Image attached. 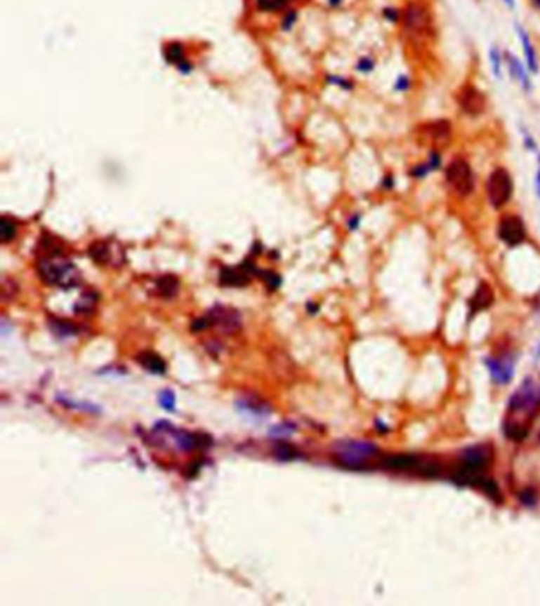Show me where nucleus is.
<instances>
[{"instance_id":"18","label":"nucleus","mask_w":540,"mask_h":606,"mask_svg":"<svg viewBox=\"0 0 540 606\" xmlns=\"http://www.w3.org/2000/svg\"><path fill=\"white\" fill-rule=\"evenodd\" d=\"M48 325H49V331H51L58 339H67V337L77 336L79 332L78 325H74L70 320L51 317L48 320Z\"/></svg>"},{"instance_id":"24","label":"nucleus","mask_w":540,"mask_h":606,"mask_svg":"<svg viewBox=\"0 0 540 606\" xmlns=\"http://www.w3.org/2000/svg\"><path fill=\"white\" fill-rule=\"evenodd\" d=\"M165 58H166V60L170 62V64L179 67V69H181V70H184V72L190 70V67L185 65V64H187V62H185L184 55H183L181 45H178V43H171V45L166 46V49H165Z\"/></svg>"},{"instance_id":"22","label":"nucleus","mask_w":540,"mask_h":606,"mask_svg":"<svg viewBox=\"0 0 540 606\" xmlns=\"http://www.w3.org/2000/svg\"><path fill=\"white\" fill-rule=\"evenodd\" d=\"M272 454H275L276 459L282 461V462L294 461L301 456L300 451H298L294 445H290L287 442H281V440H277L275 443V447H272Z\"/></svg>"},{"instance_id":"4","label":"nucleus","mask_w":540,"mask_h":606,"mask_svg":"<svg viewBox=\"0 0 540 606\" xmlns=\"http://www.w3.org/2000/svg\"><path fill=\"white\" fill-rule=\"evenodd\" d=\"M447 184L456 191L458 195L468 196L474 190V173L468 160L455 159L445 170Z\"/></svg>"},{"instance_id":"15","label":"nucleus","mask_w":540,"mask_h":606,"mask_svg":"<svg viewBox=\"0 0 540 606\" xmlns=\"http://www.w3.org/2000/svg\"><path fill=\"white\" fill-rule=\"evenodd\" d=\"M461 457L464 464H466L464 469L480 472L482 467L485 466L488 461V450L487 447H469L463 451Z\"/></svg>"},{"instance_id":"9","label":"nucleus","mask_w":540,"mask_h":606,"mask_svg":"<svg viewBox=\"0 0 540 606\" xmlns=\"http://www.w3.org/2000/svg\"><path fill=\"white\" fill-rule=\"evenodd\" d=\"M456 100L461 111L473 117L480 116L487 108V97L474 84H464L458 92Z\"/></svg>"},{"instance_id":"36","label":"nucleus","mask_w":540,"mask_h":606,"mask_svg":"<svg viewBox=\"0 0 540 606\" xmlns=\"http://www.w3.org/2000/svg\"><path fill=\"white\" fill-rule=\"evenodd\" d=\"M401 11L396 8H385L383 10V18L390 22H398L401 20Z\"/></svg>"},{"instance_id":"5","label":"nucleus","mask_w":540,"mask_h":606,"mask_svg":"<svg viewBox=\"0 0 540 606\" xmlns=\"http://www.w3.org/2000/svg\"><path fill=\"white\" fill-rule=\"evenodd\" d=\"M89 257L100 266H121L124 263V249L116 241H96L89 247Z\"/></svg>"},{"instance_id":"14","label":"nucleus","mask_w":540,"mask_h":606,"mask_svg":"<svg viewBox=\"0 0 540 606\" xmlns=\"http://www.w3.org/2000/svg\"><path fill=\"white\" fill-rule=\"evenodd\" d=\"M517 32H518V36H520L521 46H523V53H525V59H526V67H527V69H529V72L532 73V75H537V73H539V59H537L536 48H534L532 41L529 39V34H527L526 30L523 27H521V26H517Z\"/></svg>"},{"instance_id":"23","label":"nucleus","mask_w":540,"mask_h":606,"mask_svg":"<svg viewBox=\"0 0 540 606\" xmlns=\"http://www.w3.org/2000/svg\"><path fill=\"white\" fill-rule=\"evenodd\" d=\"M97 301H98V296L94 292L84 293V295H81V298L74 302L73 311H74V314H79V315H89V314L94 312V309L97 306Z\"/></svg>"},{"instance_id":"34","label":"nucleus","mask_w":540,"mask_h":606,"mask_svg":"<svg viewBox=\"0 0 540 606\" xmlns=\"http://www.w3.org/2000/svg\"><path fill=\"white\" fill-rule=\"evenodd\" d=\"M411 88V78L407 75H398L395 81V90L396 92H406Z\"/></svg>"},{"instance_id":"8","label":"nucleus","mask_w":540,"mask_h":606,"mask_svg":"<svg viewBox=\"0 0 540 606\" xmlns=\"http://www.w3.org/2000/svg\"><path fill=\"white\" fill-rule=\"evenodd\" d=\"M402 24L411 34H428L431 30V15L423 5L409 4L401 15Z\"/></svg>"},{"instance_id":"10","label":"nucleus","mask_w":540,"mask_h":606,"mask_svg":"<svg viewBox=\"0 0 540 606\" xmlns=\"http://www.w3.org/2000/svg\"><path fill=\"white\" fill-rule=\"evenodd\" d=\"M251 274H260L251 260L238 264L237 268H222L219 282L223 287H246L249 283Z\"/></svg>"},{"instance_id":"17","label":"nucleus","mask_w":540,"mask_h":606,"mask_svg":"<svg viewBox=\"0 0 540 606\" xmlns=\"http://www.w3.org/2000/svg\"><path fill=\"white\" fill-rule=\"evenodd\" d=\"M506 59H507L508 72H511L512 78L517 79V81L521 84V88L525 89V92H529L531 88H532V83H531L529 75H527V73H526L525 65L521 64V62L517 58H515V55L508 54V53L506 54Z\"/></svg>"},{"instance_id":"2","label":"nucleus","mask_w":540,"mask_h":606,"mask_svg":"<svg viewBox=\"0 0 540 606\" xmlns=\"http://www.w3.org/2000/svg\"><path fill=\"white\" fill-rule=\"evenodd\" d=\"M377 454V445L368 440H343L334 445V457L345 469H362Z\"/></svg>"},{"instance_id":"37","label":"nucleus","mask_w":540,"mask_h":606,"mask_svg":"<svg viewBox=\"0 0 540 606\" xmlns=\"http://www.w3.org/2000/svg\"><path fill=\"white\" fill-rule=\"evenodd\" d=\"M536 494H534L531 490H526V491H523L520 494V500H521V504L523 505H527V506H532L534 504H536Z\"/></svg>"},{"instance_id":"35","label":"nucleus","mask_w":540,"mask_h":606,"mask_svg":"<svg viewBox=\"0 0 540 606\" xmlns=\"http://www.w3.org/2000/svg\"><path fill=\"white\" fill-rule=\"evenodd\" d=\"M374 67H376L374 60L369 59V58H363V59L358 60L357 70L358 72H363V73H369L371 70H374Z\"/></svg>"},{"instance_id":"31","label":"nucleus","mask_w":540,"mask_h":606,"mask_svg":"<svg viewBox=\"0 0 540 606\" xmlns=\"http://www.w3.org/2000/svg\"><path fill=\"white\" fill-rule=\"evenodd\" d=\"M431 171L433 170H431L430 163L423 162V163H419V165H415L414 168H411V171H409V175H411L415 179H423V177H426L428 175H430Z\"/></svg>"},{"instance_id":"16","label":"nucleus","mask_w":540,"mask_h":606,"mask_svg":"<svg viewBox=\"0 0 540 606\" xmlns=\"http://www.w3.org/2000/svg\"><path fill=\"white\" fill-rule=\"evenodd\" d=\"M136 363L141 364L143 369L151 374L162 375L166 372V363L162 360V356L154 354V351H143L136 356Z\"/></svg>"},{"instance_id":"25","label":"nucleus","mask_w":540,"mask_h":606,"mask_svg":"<svg viewBox=\"0 0 540 606\" xmlns=\"http://www.w3.org/2000/svg\"><path fill=\"white\" fill-rule=\"evenodd\" d=\"M15 234H16L15 222L10 217H7V215H4L2 220H0V239H2V243L7 244L15 238Z\"/></svg>"},{"instance_id":"19","label":"nucleus","mask_w":540,"mask_h":606,"mask_svg":"<svg viewBox=\"0 0 540 606\" xmlns=\"http://www.w3.org/2000/svg\"><path fill=\"white\" fill-rule=\"evenodd\" d=\"M238 409L251 413V415H256V417L270 415L271 413L270 405L266 404V402H263L262 399L256 398V396H247V398L241 399L238 402Z\"/></svg>"},{"instance_id":"26","label":"nucleus","mask_w":540,"mask_h":606,"mask_svg":"<svg viewBox=\"0 0 540 606\" xmlns=\"http://www.w3.org/2000/svg\"><path fill=\"white\" fill-rule=\"evenodd\" d=\"M488 58H489V62H492V69H493V73H494V78L496 79H501L502 78V70H501L502 55H501V51L496 46H492V48H489Z\"/></svg>"},{"instance_id":"11","label":"nucleus","mask_w":540,"mask_h":606,"mask_svg":"<svg viewBox=\"0 0 540 606\" xmlns=\"http://www.w3.org/2000/svg\"><path fill=\"white\" fill-rule=\"evenodd\" d=\"M485 366L488 368L492 379L498 385H508L513 377V363L511 360H498V358H485Z\"/></svg>"},{"instance_id":"1","label":"nucleus","mask_w":540,"mask_h":606,"mask_svg":"<svg viewBox=\"0 0 540 606\" xmlns=\"http://www.w3.org/2000/svg\"><path fill=\"white\" fill-rule=\"evenodd\" d=\"M37 271H39L41 281L49 287L68 290L78 287L81 283V273L62 253L41 255L39 263H37Z\"/></svg>"},{"instance_id":"39","label":"nucleus","mask_w":540,"mask_h":606,"mask_svg":"<svg viewBox=\"0 0 540 606\" xmlns=\"http://www.w3.org/2000/svg\"><path fill=\"white\" fill-rule=\"evenodd\" d=\"M534 185H536V195L540 198V166L536 173V181H534Z\"/></svg>"},{"instance_id":"43","label":"nucleus","mask_w":540,"mask_h":606,"mask_svg":"<svg viewBox=\"0 0 540 606\" xmlns=\"http://www.w3.org/2000/svg\"><path fill=\"white\" fill-rule=\"evenodd\" d=\"M330 4H331V5H339V4H341V0H330Z\"/></svg>"},{"instance_id":"32","label":"nucleus","mask_w":540,"mask_h":606,"mask_svg":"<svg viewBox=\"0 0 540 606\" xmlns=\"http://www.w3.org/2000/svg\"><path fill=\"white\" fill-rule=\"evenodd\" d=\"M260 276L263 277V281L270 290H276L279 285H281V276L272 273V271H265V273H260Z\"/></svg>"},{"instance_id":"41","label":"nucleus","mask_w":540,"mask_h":606,"mask_svg":"<svg viewBox=\"0 0 540 606\" xmlns=\"http://www.w3.org/2000/svg\"><path fill=\"white\" fill-rule=\"evenodd\" d=\"M502 2H504L508 8H515V0H502Z\"/></svg>"},{"instance_id":"28","label":"nucleus","mask_w":540,"mask_h":606,"mask_svg":"<svg viewBox=\"0 0 540 606\" xmlns=\"http://www.w3.org/2000/svg\"><path fill=\"white\" fill-rule=\"evenodd\" d=\"M58 400L60 402L62 405L70 407V409H78V410H84V412H94V413L98 412L97 407H94L92 404H86V402H84V404H81V402H73V400L67 399V398H62V396H58Z\"/></svg>"},{"instance_id":"21","label":"nucleus","mask_w":540,"mask_h":606,"mask_svg":"<svg viewBox=\"0 0 540 606\" xmlns=\"http://www.w3.org/2000/svg\"><path fill=\"white\" fill-rule=\"evenodd\" d=\"M156 295L162 296V298L169 299L173 298L179 290V281L175 276H162L156 279Z\"/></svg>"},{"instance_id":"44","label":"nucleus","mask_w":540,"mask_h":606,"mask_svg":"<svg viewBox=\"0 0 540 606\" xmlns=\"http://www.w3.org/2000/svg\"><path fill=\"white\" fill-rule=\"evenodd\" d=\"M539 163H540V154H539Z\"/></svg>"},{"instance_id":"29","label":"nucleus","mask_w":540,"mask_h":606,"mask_svg":"<svg viewBox=\"0 0 540 606\" xmlns=\"http://www.w3.org/2000/svg\"><path fill=\"white\" fill-rule=\"evenodd\" d=\"M289 0H257L258 8L263 11H277L287 5Z\"/></svg>"},{"instance_id":"30","label":"nucleus","mask_w":540,"mask_h":606,"mask_svg":"<svg viewBox=\"0 0 540 606\" xmlns=\"http://www.w3.org/2000/svg\"><path fill=\"white\" fill-rule=\"evenodd\" d=\"M294 429H295V424H291V423H282V424H279V426H275V428H272L271 431H270V436L271 437H289L291 432H294Z\"/></svg>"},{"instance_id":"12","label":"nucleus","mask_w":540,"mask_h":606,"mask_svg":"<svg viewBox=\"0 0 540 606\" xmlns=\"http://www.w3.org/2000/svg\"><path fill=\"white\" fill-rule=\"evenodd\" d=\"M425 133L426 137L430 138V143L439 149V147H444L449 144L452 137V126L450 122L447 121L431 122L428 123V126H425Z\"/></svg>"},{"instance_id":"20","label":"nucleus","mask_w":540,"mask_h":606,"mask_svg":"<svg viewBox=\"0 0 540 606\" xmlns=\"http://www.w3.org/2000/svg\"><path fill=\"white\" fill-rule=\"evenodd\" d=\"M419 457L412 454H393L388 457H383L382 466L387 469L393 470H406V469H415L419 466Z\"/></svg>"},{"instance_id":"33","label":"nucleus","mask_w":540,"mask_h":606,"mask_svg":"<svg viewBox=\"0 0 540 606\" xmlns=\"http://www.w3.org/2000/svg\"><path fill=\"white\" fill-rule=\"evenodd\" d=\"M521 133H523V144H525L526 149L531 151V152H536L537 151V143H536V140L532 138V135L529 132H527V130L525 127H521Z\"/></svg>"},{"instance_id":"40","label":"nucleus","mask_w":540,"mask_h":606,"mask_svg":"<svg viewBox=\"0 0 540 606\" xmlns=\"http://www.w3.org/2000/svg\"><path fill=\"white\" fill-rule=\"evenodd\" d=\"M383 187H387V189H392L393 187V179H392V176H385V179H383Z\"/></svg>"},{"instance_id":"38","label":"nucleus","mask_w":540,"mask_h":606,"mask_svg":"<svg viewBox=\"0 0 540 606\" xmlns=\"http://www.w3.org/2000/svg\"><path fill=\"white\" fill-rule=\"evenodd\" d=\"M360 220H362V217H360L358 214L352 215V219L349 220V228H350V230H357L358 225H360Z\"/></svg>"},{"instance_id":"7","label":"nucleus","mask_w":540,"mask_h":606,"mask_svg":"<svg viewBox=\"0 0 540 606\" xmlns=\"http://www.w3.org/2000/svg\"><path fill=\"white\" fill-rule=\"evenodd\" d=\"M206 315L211 321V326L219 328V331L222 334H227V336L237 334L241 330V326H243V323H241V315L238 311H235V309L216 306L211 309Z\"/></svg>"},{"instance_id":"42","label":"nucleus","mask_w":540,"mask_h":606,"mask_svg":"<svg viewBox=\"0 0 540 606\" xmlns=\"http://www.w3.org/2000/svg\"><path fill=\"white\" fill-rule=\"evenodd\" d=\"M531 5L534 8H536L537 11H540V0H531Z\"/></svg>"},{"instance_id":"6","label":"nucleus","mask_w":540,"mask_h":606,"mask_svg":"<svg viewBox=\"0 0 540 606\" xmlns=\"http://www.w3.org/2000/svg\"><path fill=\"white\" fill-rule=\"evenodd\" d=\"M498 236L508 247H517L526 241V225L518 215L507 214L499 220Z\"/></svg>"},{"instance_id":"27","label":"nucleus","mask_w":540,"mask_h":606,"mask_svg":"<svg viewBox=\"0 0 540 606\" xmlns=\"http://www.w3.org/2000/svg\"><path fill=\"white\" fill-rule=\"evenodd\" d=\"M175 402H176V398H175V393H173L171 389H164V391H160L159 404H160V407H162V409L173 412L175 410Z\"/></svg>"},{"instance_id":"13","label":"nucleus","mask_w":540,"mask_h":606,"mask_svg":"<svg viewBox=\"0 0 540 606\" xmlns=\"http://www.w3.org/2000/svg\"><path fill=\"white\" fill-rule=\"evenodd\" d=\"M493 301H494V295L492 287H489L488 283H480V285L477 287L475 293L473 295V298L469 299L470 314L485 311V309H488L493 304Z\"/></svg>"},{"instance_id":"3","label":"nucleus","mask_w":540,"mask_h":606,"mask_svg":"<svg viewBox=\"0 0 540 606\" xmlns=\"http://www.w3.org/2000/svg\"><path fill=\"white\" fill-rule=\"evenodd\" d=\"M513 194V182L508 171L504 168H496L492 171L487 181V195L494 209L506 206Z\"/></svg>"},{"instance_id":"45","label":"nucleus","mask_w":540,"mask_h":606,"mask_svg":"<svg viewBox=\"0 0 540 606\" xmlns=\"http://www.w3.org/2000/svg\"><path fill=\"white\" fill-rule=\"evenodd\" d=\"M539 438H540V436H539Z\"/></svg>"}]
</instances>
